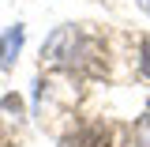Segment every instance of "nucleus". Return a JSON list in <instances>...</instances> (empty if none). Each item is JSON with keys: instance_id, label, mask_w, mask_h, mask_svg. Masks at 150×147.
I'll return each mask as SVG.
<instances>
[{"instance_id": "1", "label": "nucleus", "mask_w": 150, "mask_h": 147, "mask_svg": "<svg viewBox=\"0 0 150 147\" xmlns=\"http://www.w3.org/2000/svg\"><path fill=\"white\" fill-rule=\"evenodd\" d=\"M68 147H109V128H101V125H90L83 136L68 140Z\"/></svg>"}, {"instance_id": "3", "label": "nucleus", "mask_w": 150, "mask_h": 147, "mask_svg": "<svg viewBox=\"0 0 150 147\" xmlns=\"http://www.w3.org/2000/svg\"><path fill=\"white\" fill-rule=\"evenodd\" d=\"M143 140L150 143V113H146V121H143Z\"/></svg>"}, {"instance_id": "2", "label": "nucleus", "mask_w": 150, "mask_h": 147, "mask_svg": "<svg viewBox=\"0 0 150 147\" xmlns=\"http://www.w3.org/2000/svg\"><path fill=\"white\" fill-rule=\"evenodd\" d=\"M143 72L150 75V42H143Z\"/></svg>"}, {"instance_id": "4", "label": "nucleus", "mask_w": 150, "mask_h": 147, "mask_svg": "<svg viewBox=\"0 0 150 147\" xmlns=\"http://www.w3.org/2000/svg\"><path fill=\"white\" fill-rule=\"evenodd\" d=\"M0 53H8V42H0Z\"/></svg>"}]
</instances>
